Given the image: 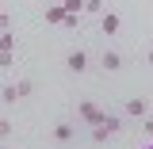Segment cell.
<instances>
[{
	"label": "cell",
	"mask_w": 153,
	"mask_h": 149,
	"mask_svg": "<svg viewBox=\"0 0 153 149\" xmlns=\"http://www.w3.org/2000/svg\"><path fill=\"white\" fill-rule=\"evenodd\" d=\"M76 119H80V122H88V126H103L107 111H103L100 103H92V99H80V103H76Z\"/></svg>",
	"instance_id": "cell-1"
},
{
	"label": "cell",
	"mask_w": 153,
	"mask_h": 149,
	"mask_svg": "<svg viewBox=\"0 0 153 149\" xmlns=\"http://www.w3.org/2000/svg\"><path fill=\"white\" fill-rule=\"evenodd\" d=\"M65 69L80 76L84 69H88V50H80V46H76V50H69V54H65Z\"/></svg>",
	"instance_id": "cell-2"
},
{
	"label": "cell",
	"mask_w": 153,
	"mask_h": 149,
	"mask_svg": "<svg viewBox=\"0 0 153 149\" xmlns=\"http://www.w3.org/2000/svg\"><path fill=\"white\" fill-rule=\"evenodd\" d=\"M123 115H130V119H149V103L142 99V96H134L123 103Z\"/></svg>",
	"instance_id": "cell-3"
},
{
	"label": "cell",
	"mask_w": 153,
	"mask_h": 149,
	"mask_svg": "<svg viewBox=\"0 0 153 149\" xmlns=\"http://www.w3.org/2000/svg\"><path fill=\"white\" fill-rule=\"evenodd\" d=\"M50 138H54L57 145H69V142L76 138V126H73V122H54V130H50Z\"/></svg>",
	"instance_id": "cell-4"
},
{
	"label": "cell",
	"mask_w": 153,
	"mask_h": 149,
	"mask_svg": "<svg viewBox=\"0 0 153 149\" xmlns=\"http://www.w3.org/2000/svg\"><path fill=\"white\" fill-rule=\"evenodd\" d=\"M119 27H123V16H119V12H103V16H100V31H103L107 38L119 35Z\"/></svg>",
	"instance_id": "cell-5"
},
{
	"label": "cell",
	"mask_w": 153,
	"mask_h": 149,
	"mask_svg": "<svg viewBox=\"0 0 153 149\" xmlns=\"http://www.w3.org/2000/svg\"><path fill=\"white\" fill-rule=\"evenodd\" d=\"M100 65H103L107 73H119V69H123V54H115V50H103V57H100Z\"/></svg>",
	"instance_id": "cell-6"
},
{
	"label": "cell",
	"mask_w": 153,
	"mask_h": 149,
	"mask_svg": "<svg viewBox=\"0 0 153 149\" xmlns=\"http://www.w3.org/2000/svg\"><path fill=\"white\" fill-rule=\"evenodd\" d=\"M46 23L61 27V23H65V8H61V4H46Z\"/></svg>",
	"instance_id": "cell-7"
},
{
	"label": "cell",
	"mask_w": 153,
	"mask_h": 149,
	"mask_svg": "<svg viewBox=\"0 0 153 149\" xmlns=\"http://www.w3.org/2000/svg\"><path fill=\"white\" fill-rule=\"evenodd\" d=\"M103 126H107V134H111V138H115V134L123 130V115H115V111H107V119H103Z\"/></svg>",
	"instance_id": "cell-8"
},
{
	"label": "cell",
	"mask_w": 153,
	"mask_h": 149,
	"mask_svg": "<svg viewBox=\"0 0 153 149\" xmlns=\"http://www.w3.org/2000/svg\"><path fill=\"white\" fill-rule=\"evenodd\" d=\"M61 8H65V16H80L84 12V0H61Z\"/></svg>",
	"instance_id": "cell-9"
},
{
	"label": "cell",
	"mask_w": 153,
	"mask_h": 149,
	"mask_svg": "<svg viewBox=\"0 0 153 149\" xmlns=\"http://www.w3.org/2000/svg\"><path fill=\"white\" fill-rule=\"evenodd\" d=\"M16 99H19L16 84H4V88H0V103H16Z\"/></svg>",
	"instance_id": "cell-10"
},
{
	"label": "cell",
	"mask_w": 153,
	"mask_h": 149,
	"mask_svg": "<svg viewBox=\"0 0 153 149\" xmlns=\"http://www.w3.org/2000/svg\"><path fill=\"white\" fill-rule=\"evenodd\" d=\"M0 50L16 54V35H12V31H4V35H0Z\"/></svg>",
	"instance_id": "cell-11"
},
{
	"label": "cell",
	"mask_w": 153,
	"mask_h": 149,
	"mask_svg": "<svg viewBox=\"0 0 153 149\" xmlns=\"http://www.w3.org/2000/svg\"><path fill=\"white\" fill-rule=\"evenodd\" d=\"M84 12H88V16H103L107 8H103V0H84Z\"/></svg>",
	"instance_id": "cell-12"
},
{
	"label": "cell",
	"mask_w": 153,
	"mask_h": 149,
	"mask_svg": "<svg viewBox=\"0 0 153 149\" xmlns=\"http://www.w3.org/2000/svg\"><path fill=\"white\" fill-rule=\"evenodd\" d=\"M16 92H19V99H27V96L35 92V84L31 80H16Z\"/></svg>",
	"instance_id": "cell-13"
},
{
	"label": "cell",
	"mask_w": 153,
	"mask_h": 149,
	"mask_svg": "<svg viewBox=\"0 0 153 149\" xmlns=\"http://www.w3.org/2000/svg\"><path fill=\"white\" fill-rule=\"evenodd\" d=\"M107 138H111V134H107V126H92V142H96V145H103Z\"/></svg>",
	"instance_id": "cell-14"
},
{
	"label": "cell",
	"mask_w": 153,
	"mask_h": 149,
	"mask_svg": "<svg viewBox=\"0 0 153 149\" xmlns=\"http://www.w3.org/2000/svg\"><path fill=\"white\" fill-rule=\"evenodd\" d=\"M12 130H16V126H12L8 119H0V142H8V138H12Z\"/></svg>",
	"instance_id": "cell-15"
},
{
	"label": "cell",
	"mask_w": 153,
	"mask_h": 149,
	"mask_svg": "<svg viewBox=\"0 0 153 149\" xmlns=\"http://www.w3.org/2000/svg\"><path fill=\"white\" fill-rule=\"evenodd\" d=\"M12 61H16V54H8V50H0V69H12Z\"/></svg>",
	"instance_id": "cell-16"
},
{
	"label": "cell",
	"mask_w": 153,
	"mask_h": 149,
	"mask_svg": "<svg viewBox=\"0 0 153 149\" xmlns=\"http://www.w3.org/2000/svg\"><path fill=\"white\" fill-rule=\"evenodd\" d=\"M61 27H65V31H76V27H80V16H65V23H61Z\"/></svg>",
	"instance_id": "cell-17"
},
{
	"label": "cell",
	"mask_w": 153,
	"mask_h": 149,
	"mask_svg": "<svg viewBox=\"0 0 153 149\" xmlns=\"http://www.w3.org/2000/svg\"><path fill=\"white\" fill-rule=\"evenodd\" d=\"M142 130H146V134L153 138V115H149V119H142Z\"/></svg>",
	"instance_id": "cell-18"
},
{
	"label": "cell",
	"mask_w": 153,
	"mask_h": 149,
	"mask_svg": "<svg viewBox=\"0 0 153 149\" xmlns=\"http://www.w3.org/2000/svg\"><path fill=\"white\" fill-rule=\"evenodd\" d=\"M8 27H12V19L4 16V12H0V35H4V31H8Z\"/></svg>",
	"instance_id": "cell-19"
},
{
	"label": "cell",
	"mask_w": 153,
	"mask_h": 149,
	"mask_svg": "<svg viewBox=\"0 0 153 149\" xmlns=\"http://www.w3.org/2000/svg\"><path fill=\"white\" fill-rule=\"evenodd\" d=\"M146 61H149V65H153V50H149V54H146Z\"/></svg>",
	"instance_id": "cell-20"
},
{
	"label": "cell",
	"mask_w": 153,
	"mask_h": 149,
	"mask_svg": "<svg viewBox=\"0 0 153 149\" xmlns=\"http://www.w3.org/2000/svg\"><path fill=\"white\" fill-rule=\"evenodd\" d=\"M142 149H153V138H149V142H146V145H142Z\"/></svg>",
	"instance_id": "cell-21"
},
{
	"label": "cell",
	"mask_w": 153,
	"mask_h": 149,
	"mask_svg": "<svg viewBox=\"0 0 153 149\" xmlns=\"http://www.w3.org/2000/svg\"><path fill=\"white\" fill-rule=\"evenodd\" d=\"M50 4H57V0H50Z\"/></svg>",
	"instance_id": "cell-22"
},
{
	"label": "cell",
	"mask_w": 153,
	"mask_h": 149,
	"mask_svg": "<svg viewBox=\"0 0 153 149\" xmlns=\"http://www.w3.org/2000/svg\"><path fill=\"white\" fill-rule=\"evenodd\" d=\"M4 149H8V145H4Z\"/></svg>",
	"instance_id": "cell-23"
}]
</instances>
